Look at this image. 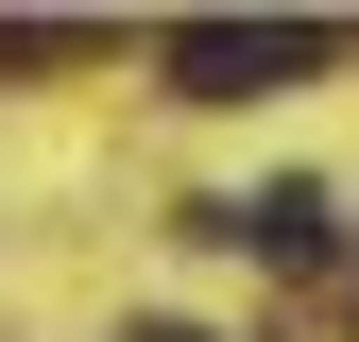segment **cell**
<instances>
[{"instance_id": "1", "label": "cell", "mask_w": 359, "mask_h": 342, "mask_svg": "<svg viewBox=\"0 0 359 342\" xmlns=\"http://www.w3.org/2000/svg\"><path fill=\"white\" fill-rule=\"evenodd\" d=\"M154 69H171V103H274L325 69V18H171Z\"/></svg>"}, {"instance_id": "2", "label": "cell", "mask_w": 359, "mask_h": 342, "mask_svg": "<svg viewBox=\"0 0 359 342\" xmlns=\"http://www.w3.org/2000/svg\"><path fill=\"white\" fill-rule=\"evenodd\" d=\"M325 223H342V205L308 189V171H291V189H222V205H189V240H222V256H274V274H308V256H325Z\"/></svg>"}, {"instance_id": "3", "label": "cell", "mask_w": 359, "mask_h": 342, "mask_svg": "<svg viewBox=\"0 0 359 342\" xmlns=\"http://www.w3.org/2000/svg\"><path fill=\"white\" fill-rule=\"evenodd\" d=\"M69 52H103L86 18H0V69H69Z\"/></svg>"}, {"instance_id": "4", "label": "cell", "mask_w": 359, "mask_h": 342, "mask_svg": "<svg viewBox=\"0 0 359 342\" xmlns=\"http://www.w3.org/2000/svg\"><path fill=\"white\" fill-rule=\"evenodd\" d=\"M120 342H222V325H120Z\"/></svg>"}]
</instances>
